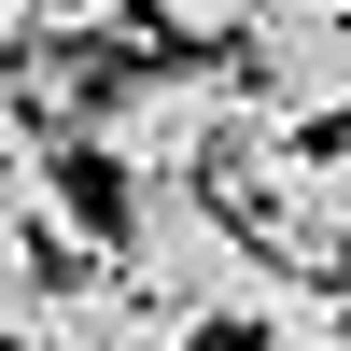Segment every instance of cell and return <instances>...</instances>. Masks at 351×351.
Wrapping results in <instances>:
<instances>
[{
	"mask_svg": "<svg viewBox=\"0 0 351 351\" xmlns=\"http://www.w3.org/2000/svg\"><path fill=\"white\" fill-rule=\"evenodd\" d=\"M0 14H14V43H84V56H99L141 0H0Z\"/></svg>",
	"mask_w": 351,
	"mask_h": 351,
	"instance_id": "5b68a950",
	"label": "cell"
},
{
	"mask_svg": "<svg viewBox=\"0 0 351 351\" xmlns=\"http://www.w3.org/2000/svg\"><path fill=\"white\" fill-rule=\"evenodd\" d=\"M43 295H56V267L0 225V351H43Z\"/></svg>",
	"mask_w": 351,
	"mask_h": 351,
	"instance_id": "8992f818",
	"label": "cell"
},
{
	"mask_svg": "<svg viewBox=\"0 0 351 351\" xmlns=\"http://www.w3.org/2000/svg\"><path fill=\"white\" fill-rule=\"evenodd\" d=\"M141 14H155L169 43H239V14H253V0H141Z\"/></svg>",
	"mask_w": 351,
	"mask_h": 351,
	"instance_id": "52a82bcc",
	"label": "cell"
},
{
	"mask_svg": "<svg viewBox=\"0 0 351 351\" xmlns=\"http://www.w3.org/2000/svg\"><path fill=\"white\" fill-rule=\"evenodd\" d=\"M112 281H141L183 324H253L281 295V267L253 253V225L225 211L211 183H127V225H112Z\"/></svg>",
	"mask_w": 351,
	"mask_h": 351,
	"instance_id": "6da1fadb",
	"label": "cell"
},
{
	"mask_svg": "<svg viewBox=\"0 0 351 351\" xmlns=\"http://www.w3.org/2000/svg\"><path fill=\"white\" fill-rule=\"evenodd\" d=\"M239 56H253V99L295 112V127H351V0H253L239 14Z\"/></svg>",
	"mask_w": 351,
	"mask_h": 351,
	"instance_id": "3957f363",
	"label": "cell"
},
{
	"mask_svg": "<svg viewBox=\"0 0 351 351\" xmlns=\"http://www.w3.org/2000/svg\"><path fill=\"white\" fill-rule=\"evenodd\" d=\"M28 141V112H14V14H0V155Z\"/></svg>",
	"mask_w": 351,
	"mask_h": 351,
	"instance_id": "ba28073f",
	"label": "cell"
},
{
	"mask_svg": "<svg viewBox=\"0 0 351 351\" xmlns=\"http://www.w3.org/2000/svg\"><path fill=\"white\" fill-rule=\"evenodd\" d=\"M43 351H197V324L155 309L141 281H112V267H71L43 295Z\"/></svg>",
	"mask_w": 351,
	"mask_h": 351,
	"instance_id": "277c9868",
	"label": "cell"
},
{
	"mask_svg": "<svg viewBox=\"0 0 351 351\" xmlns=\"http://www.w3.org/2000/svg\"><path fill=\"white\" fill-rule=\"evenodd\" d=\"M337 183H351V141H337Z\"/></svg>",
	"mask_w": 351,
	"mask_h": 351,
	"instance_id": "9c48e42d",
	"label": "cell"
},
{
	"mask_svg": "<svg viewBox=\"0 0 351 351\" xmlns=\"http://www.w3.org/2000/svg\"><path fill=\"white\" fill-rule=\"evenodd\" d=\"M225 99H239L225 71H127V84H99V112H84L71 155L127 169V183H197V155H211Z\"/></svg>",
	"mask_w": 351,
	"mask_h": 351,
	"instance_id": "7a4b0ae2",
	"label": "cell"
}]
</instances>
